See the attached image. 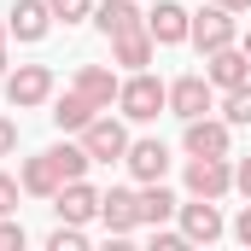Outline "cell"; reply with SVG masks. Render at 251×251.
I'll return each mask as SVG.
<instances>
[{
	"instance_id": "1",
	"label": "cell",
	"mask_w": 251,
	"mask_h": 251,
	"mask_svg": "<svg viewBox=\"0 0 251 251\" xmlns=\"http://www.w3.org/2000/svg\"><path fill=\"white\" fill-rule=\"evenodd\" d=\"M117 105H123L128 123H152L158 111H170V88L152 70H128V82L117 88Z\"/></svg>"
},
{
	"instance_id": "2",
	"label": "cell",
	"mask_w": 251,
	"mask_h": 251,
	"mask_svg": "<svg viewBox=\"0 0 251 251\" xmlns=\"http://www.w3.org/2000/svg\"><path fill=\"white\" fill-rule=\"evenodd\" d=\"M6 100H12V111L47 105V100H53V70H47V64H18V70H6Z\"/></svg>"
},
{
	"instance_id": "3",
	"label": "cell",
	"mask_w": 251,
	"mask_h": 251,
	"mask_svg": "<svg viewBox=\"0 0 251 251\" xmlns=\"http://www.w3.org/2000/svg\"><path fill=\"white\" fill-rule=\"evenodd\" d=\"M199 53H216V47H234L240 41V24H234V12L228 6H204V12H193V35H187Z\"/></svg>"
},
{
	"instance_id": "4",
	"label": "cell",
	"mask_w": 251,
	"mask_h": 251,
	"mask_svg": "<svg viewBox=\"0 0 251 251\" xmlns=\"http://www.w3.org/2000/svg\"><path fill=\"white\" fill-rule=\"evenodd\" d=\"M228 140H234V123L222 117H187V134H181V146H187V158H228Z\"/></svg>"
},
{
	"instance_id": "5",
	"label": "cell",
	"mask_w": 251,
	"mask_h": 251,
	"mask_svg": "<svg viewBox=\"0 0 251 251\" xmlns=\"http://www.w3.org/2000/svg\"><path fill=\"white\" fill-rule=\"evenodd\" d=\"M146 35L158 41V47H181L193 35V12L181 6V0H158L152 12H146Z\"/></svg>"
},
{
	"instance_id": "6",
	"label": "cell",
	"mask_w": 251,
	"mask_h": 251,
	"mask_svg": "<svg viewBox=\"0 0 251 251\" xmlns=\"http://www.w3.org/2000/svg\"><path fill=\"white\" fill-rule=\"evenodd\" d=\"M82 146H88V158H94V164H117V158L128 152V128L117 123V117H105V111H100L94 123L82 128Z\"/></svg>"
},
{
	"instance_id": "7",
	"label": "cell",
	"mask_w": 251,
	"mask_h": 251,
	"mask_svg": "<svg viewBox=\"0 0 251 251\" xmlns=\"http://www.w3.org/2000/svg\"><path fill=\"white\" fill-rule=\"evenodd\" d=\"M100 222H105L111 240H128V234L140 228V193H128V187L100 193Z\"/></svg>"
},
{
	"instance_id": "8",
	"label": "cell",
	"mask_w": 251,
	"mask_h": 251,
	"mask_svg": "<svg viewBox=\"0 0 251 251\" xmlns=\"http://www.w3.org/2000/svg\"><path fill=\"white\" fill-rule=\"evenodd\" d=\"M234 187V164L228 158H187V193L193 199H222Z\"/></svg>"
},
{
	"instance_id": "9",
	"label": "cell",
	"mask_w": 251,
	"mask_h": 251,
	"mask_svg": "<svg viewBox=\"0 0 251 251\" xmlns=\"http://www.w3.org/2000/svg\"><path fill=\"white\" fill-rule=\"evenodd\" d=\"M181 216V234H187L193 246H210V240H222V210H216V199H193V204H181L176 210Z\"/></svg>"
},
{
	"instance_id": "10",
	"label": "cell",
	"mask_w": 251,
	"mask_h": 251,
	"mask_svg": "<svg viewBox=\"0 0 251 251\" xmlns=\"http://www.w3.org/2000/svg\"><path fill=\"white\" fill-rule=\"evenodd\" d=\"M210 100H216L210 76H176V82H170V111H176L181 123H187V117H204Z\"/></svg>"
},
{
	"instance_id": "11",
	"label": "cell",
	"mask_w": 251,
	"mask_h": 251,
	"mask_svg": "<svg viewBox=\"0 0 251 251\" xmlns=\"http://www.w3.org/2000/svg\"><path fill=\"white\" fill-rule=\"evenodd\" d=\"M204 76H210V88H240V82H251V59L246 47H216V53H204Z\"/></svg>"
},
{
	"instance_id": "12",
	"label": "cell",
	"mask_w": 251,
	"mask_h": 251,
	"mask_svg": "<svg viewBox=\"0 0 251 251\" xmlns=\"http://www.w3.org/2000/svg\"><path fill=\"white\" fill-rule=\"evenodd\" d=\"M123 164H128L134 181H164V176H170V146H164V140H128Z\"/></svg>"
},
{
	"instance_id": "13",
	"label": "cell",
	"mask_w": 251,
	"mask_h": 251,
	"mask_svg": "<svg viewBox=\"0 0 251 251\" xmlns=\"http://www.w3.org/2000/svg\"><path fill=\"white\" fill-rule=\"evenodd\" d=\"M94 29H100L105 41H117V35L146 29V12H140L134 0H105V6H94Z\"/></svg>"
},
{
	"instance_id": "14",
	"label": "cell",
	"mask_w": 251,
	"mask_h": 251,
	"mask_svg": "<svg viewBox=\"0 0 251 251\" xmlns=\"http://www.w3.org/2000/svg\"><path fill=\"white\" fill-rule=\"evenodd\" d=\"M53 24H59V18H53V6H47V0H18V6L6 12V29H12L18 41H41Z\"/></svg>"
},
{
	"instance_id": "15",
	"label": "cell",
	"mask_w": 251,
	"mask_h": 251,
	"mask_svg": "<svg viewBox=\"0 0 251 251\" xmlns=\"http://www.w3.org/2000/svg\"><path fill=\"white\" fill-rule=\"evenodd\" d=\"M53 210H59V222H94L100 216V193L88 187V181H64L53 193Z\"/></svg>"
},
{
	"instance_id": "16",
	"label": "cell",
	"mask_w": 251,
	"mask_h": 251,
	"mask_svg": "<svg viewBox=\"0 0 251 251\" xmlns=\"http://www.w3.org/2000/svg\"><path fill=\"white\" fill-rule=\"evenodd\" d=\"M117 88H123V82H117L105 64H82V70H76V94H82V100H94L100 111H111V105H117Z\"/></svg>"
},
{
	"instance_id": "17",
	"label": "cell",
	"mask_w": 251,
	"mask_h": 251,
	"mask_svg": "<svg viewBox=\"0 0 251 251\" xmlns=\"http://www.w3.org/2000/svg\"><path fill=\"white\" fill-rule=\"evenodd\" d=\"M24 193H35V199H53V193L64 187V176H59V164H53V152H35V158H24Z\"/></svg>"
},
{
	"instance_id": "18",
	"label": "cell",
	"mask_w": 251,
	"mask_h": 251,
	"mask_svg": "<svg viewBox=\"0 0 251 251\" xmlns=\"http://www.w3.org/2000/svg\"><path fill=\"white\" fill-rule=\"evenodd\" d=\"M176 210H181V199L164 187V181H140V222L146 228H164Z\"/></svg>"
},
{
	"instance_id": "19",
	"label": "cell",
	"mask_w": 251,
	"mask_h": 251,
	"mask_svg": "<svg viewBox=\"0 0 251 251\" xmlns=\"http://www.w3.org/2000/svg\"><path fill=\"white\" fill-rule=\"evenodd\" d=\"M94 117H100V105H94V100H82L76 88H70L64 100H53V128H64V134H82Z\"/></svg>"
},
{
	"instance_id": "20",
	"label": "cell",
	"mask_w": 251,
	"mask_h": 251,
	"mask_svg": "<svg viewBox=\"0 0 251 251\" xmlns=\"http://www.w3.org/2000/svg\"><path fill=\"white\" fill-rule=\"evenodd\" d=\"M152 47H158V41H152L146 29H134V35H117V41H111V59L123 64V70H146V64H152Z\"/></svg>"
},
{
	"instance_id": "21",
	"label": "cell",
	"mask_w": 251,
	"mask_h": 251,
	"mask_svg": "<svg viewBox=\"0 0 251 251\" xmlns=\"http://www.w3.org/2000/svg\"><path fill=\"white\" fill-rule=\"evenodd\" d=\"M47 152H53V164H59L64 181H82V176H88V164H94V158H88V146H70V140H64V146H47Z\"/></svg>"
},
{
	"instance_id": "22",
	"label": "cell",
	"mask_w": 251,
	"mask_h": 251,
	"mask_svg": "<svg viewBox=\"0 0 251 251\" xmlns=\"http://www.w3.org/2000/svg\"><path fill=\"white\" fill-rule=\"evenodd\" d=\"M222 117H228L234 128H246V123H251V82L228 88V100H222Z\"/></svg>"
},
{
	"instance_id": "23",
	"label": "cell",
	"mask_w": 251,
	"mask_h": 251,
	"mask_svg": "<svg viewBox=\"0 0 251 251\" xmlns=\"http://www.w3.org/2000/svg\"><path fill=\"white\" fill-rule=\"evenodd\" d=\"M47 251H88V234H82V222H59V228L47 234Z\"/></svg>"
},
{
	"instance_id": "24",
	"label": "cell",
	"mask_w": 251,
	"mask_h": 251,
	"mask_svg": "<svg viewBox=\"0 0 251 251\" xmlns=\"http://www.w3.org/2000/svg\"><path fill=\"white\" fill-rule=\"evenodd\" d=\"M47 6H53L59 24H82V18H94V0H47Z\"/></svg>"
},
{
	"instance_id": "25",
	"label": "cell",
	"mask_w": 251,
	"mask_h": 251,
	"mask_svg": "<svg viewBox=\"0 0 251 251\" xmlns=\"http://www.w3.org/2000/svg\"><path fill=\"white\" fill-rule=\"evenodd\" d=\"M0 251H24V222L0 216Z\"/></svg>"
},
{
	"instance_id": "26",
	"label": "cell",
	"mask_w": 251,
	"mask_h": 251,
	"mask_svg": "<svg viewBox=\"0 0 251 251\" xmlns=\"http://www.w3.org/2000/svg\"><path fill=\"white\" fill-rule=\"evenodd\" d=\"M187 234H170V228H152V251H187Z\"/></svg>"
},
{
	"instance_id": "27",
	"label": "cell",
	"mask_w": 251,
	"mask_h": 251,
	"mask_svg": "<svg viewBox=\"0 0 251 251\" xmlns=\"http://www.w3.org/2000/svg\"><path fill=\"white\" fill-rule=\"evenodd\" d=\"M18 193H24V181L0 176V216H12V210H18Z\"/></svg>"
},
{
	"instance_id": "28",
	"label": "cell",
	"mask_w": 251,
	"mask_h": 251,
	"mask_svg": "<svg viewBox=\"0 0 251 251\" xmlns=\"http://www.w3.org/2000/svg\"><path fill=\"white\" fill-rule=\"evenodd\" d=\"M12 152H18V123L0 117V158H12Z\"/></svg>"
},
{
	"instance_id": "29",
	"label": "cell",
	"mask_w": 251,
	"mask_h": 251,
	"mask_svg": "<svg viewBox=\"0 0 251 251\" xmlns=\"http://www.w3.org/2000/svg\"><path fill=\"white\" fill-rule=\"evenodd\" d=\"M234 187L251 199V158H240V164H234Z\"/></svg>"
},
{
	"instance_id": "30",
	"label": "cell",
	"mask_w": 251,
	"mask_h": 251,
	"mask_svg": "<svg viewBox=\"0 0 251 251\" xmlns=\"http://www.w3.org/2000/svg\"><path fill=\"white\" fill-rule=\"evenodd\" d=\"M234 240H240V246H251V204L240 210V222H234Z\"/></svg>"
},
{
	"instance_id": "31",
	"label": "cell",
	"mask_w": 251,
	"mask_h": 251,
	"mask_svg": "<svg viewBox=\"0 0 251 251\" xmlns=\"http://www.w3.org/2000/svg\"><path fill=\"white\" fill-rule=\"evenodd\" d=\"M216 6H228V12H246V6H251V0H216Z\"/></svg>"
},
{
	"instance_id": "32",
	"label": "cell",
	"mask_w": 251,
	"mask_h": 251,
	"mask_svg": "<svg viewBox=\"0 0 251 251\" xmlns=\"http://www.w3.org/2000/svg\"><path fill=\"white\" fill-rule=\"evenodd\" d=\"M0 82H6V41H0Z\"/></svg>"
},
{
	"instance_id": "33",
	"label": "cell",
	"mask_w": 251,
	"mask_h": 251,
	"mask_svg": "<svg viewBox=\"0 0 251 251\" xmlns=\"http://www.w3.org/2000/svg\"><path fill=\"white\" fill-rule=\"evenodd\" d=\"M240 47H246V59H251V29H246V35H240Z\"/></svg>"
},
{
	"instance_id": "34",
	"label": "cell",
	"mask_w": 251,
	"mask_h": 251,
	"mask_svg": "<svg viewBox=\"0 0 251 251\" xmlns=\"http://www.w3.org/2000/svg\"><path fill=\"white\" fill-rule=\"evenodd\" d=\"M6 35H12V29H6V18H0V41H6Z\"/></svg>"
}]
</instances>
